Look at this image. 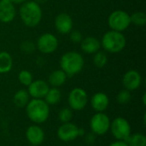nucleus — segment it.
<instances>
[{
	"label": "nucleus",
	"mask_w": 146,
	"mask_h": 146,
	"mask_svg": "<svg viewBox=\"0 0 146 146\" xmlns=\"http://www.w3.org/2000/svg\"><path fill=\"white\" fill-rule=\"evenodd\" d=\"M19 15L23 24L28 27H37L43 16L40 5L35 1H26L20 8Z\"/></svg>",
	"instance_id": "f257e3e1"
},
{
	"label": "nucleus",
	"mask_w": 146,
	"mask_h": 146,
	"mask_svg": "<svg viewBox=\"0 0 146 146\" xmlns=\"http://www.w3.org/2000/svg\"><path fill=\"white\" fill-rule=\"evenodd\" d=\"M26 113L29 120L36 124L45 122L50 115V105L40 98H33L27 104Z\"/></svg>",
	"instance_id": "f03ea898"
},
{
	"label": "nucleus",
	"mask_w": 146,
	"mask_h": 146,
	"mask_svg": "<svg viewBox=\"0 0 146 146\" xmlns=\"http://www.w3.org/2000/svg\"><path fill=\"white\" fill-rule=\"evenodd\" d=\"M85 62L81 54L76 51H68L63 54L60 59L61 69L67 74L68 77H73L79 74L83 67Z\"/></svg>",
	"instance_id": "7ed1b4c3"
},
{
	"label": "nucleus",
	"mask_w": 146,
	"mask_h": 146,
	"mask_svg": "<svg viewBox=\"0 0 146 146\" xmlns=\"http://www.w3.org/2000/svg\"><path fill=\"white\" fill-rule=\"evenodd\" d=\"M100 43L106 51L110 53H118L126 47L127 39L122 33L110 30L104 34Z\"/></svg>",
	"instance_id": "20e7f679"
},
{
	"label": "nucleus",
	"mask_w": 146,
	"mask_h": 146,
	"mask_svg": "<svg viewBox=\"0 0 146 146\" xmlns=\"http://www.w3.org/2000/svg\"><path fill=\"white\" fill-rule=\"evenodd\" d=\"M110 130L116 140L127 141L132 134L131 125L123 117H116L110 122Z\"/></svg>",
	"instance_id": "39448f33"
},
{
	"label": "nucleus",
	"mask_w": 146,
	"mask_h": 146,
	"mask_svg": "<svg viewBox=\"0 0 146 146\" xmlns=\"http://www.w3.org/2000/svg\"><path fill=\"white\" fill-rule=\"evenodd\" d=\"M131 24L130 15L124 10H115L108 18V25L111 30L117 32H123L127 30Z\"/></svg>",
	"instance_id": "423d86ee"
},
{
	"label": "nucleus",
	"mask_w": 146,
	"mask_h": 146,
	"mask_svg": "<svg viewBox=\"0 0 146 146\" xmlns=\"http://www.w3.org/2000/svg\"><path fill=\"white\" fill-rule=\"evenodd\" d=\"M110 119L106 114L97 112L90 121V127L93 133L102 136L106 134L110 130Z\"/></svg>",
	"instance_id": "0eeeda50"
},
{
	"label": "nucleus",
	"mask_w": 146,
	"mask_h": 146,
	"mask_svg": "<svg viewBox=\"0 0 146 146\" xmlns=\"http://www.w3.org/2000/svg\"><path fill=\"white\" fill-rule=\"evenodd\" d=\"M68 102L71 110H82L87 104L88 95L84 89L75 87L69 92Z\"/></svg>",
	"instance_id": "6e6552de"
},
{
	"label": "nucleus",
	"mask_w": 146,
	"mask_h": 146,
	"mask_svg": "<svg viewBox=\"0 0 146 146\" xmlns=\"http://www.w3.org/2000/svg\"><path fill=\"white\" fill-rule=\"evenodd\" d=\"M58 47L57 38L51 33H46L40 35L37 40L36 48L43 54H51Z\"/></svg>",
	"instance_id": "1a4fd4ad"
},
{
	"label": "nucleus",
	"mask_w": 146,
	"mask_h": 146,
	"mask_svg": "<svg viewBox=\"0 0 146 146\" xmlns=\"http://www.w3.org/2000/svg\"><path fill=\"white\" fill-rule=\"evenodd\" d=\"M78 130L79 127L71 121L62 123L57 130V137L63 142H70L79 137Z\"/></svg>",
	"instance_id": "9d476101"
},
{
	"label": "nucleus",
	"mask_w": 146,
	"mask_h": 146,
	"mask_svg": "<svg viewBox=\"0 0 146 146\" xmlns=\"http://www.w3.org/2000/svg\"><path fill=\"white\" fill-rule=\"evenodd\" d=\"M142 77L137 70H128L122 78V84L125 89L128 91H135L141 86Z\"/></svg>",
	"instance_id": "9b49d317"
},
{
	"label": "nucleus",
	"mask_w": 146,
	"mask_h": 146,
	"mask_svg": "<svg viewBox=\"0 0 146 146\" xmlns=\"http://www.w3.org/2000/svg\"><path fill=\"white\" fill-rule=\"evenodd\" d=\"M27 87V92L30 97H32L33 98L41 99L44 98L47 92L49 91L50 85L43 80H33Z\"/></svg>",
	"instance_id": "f8f14e48"
},
{
	"label": "nucleus",
	"mask_w": 146,
	"mask_h": 146,
	"mask_svg": "<svg viewBox=\"0 0 146 146\" xmlns=\"http://www.w3.org/2000/svg\"><path fill=\"white\" fill-rule=\"evenodd\" d=\"M55 27L61 34H68L73 28V19L67 13H60L55 18Z\"/></svg>",
	"instance_id": "ddd939ff"
},
{
	"label": "nucleus",
	"mask_w": 146,
	"mask_h": 146,
	"mask_svg": "<svg viewBox=\"0 0 146 146\" xmlns=\"http://www.w3.org/2000/svg\"><path fill=\"white\" fill-rule=\"evenodd\" d=\"M26 138L32 145L38 146L44 142V132L38 125H33L27 129Z\"/></svg>",
	"instance_id": "4468645a"
},
{
	"label": "nucleus",
	"mask_w": 146,
	"mask_h": 146,
	"mask_svg": "<svg viewBox=\"0 0 146 146\" xmlns=\"http://www.w3.org/2000/svg\"><path fill=\"white\" fill-rule=\"evenodd\" d=\"M15 8L13 3L0 0V21L3 23H9L15 17Z\"/></svg>",
	"instance_id": "2eb2a0df"
},
{
	"label": "nucleus",
	"mask_w": 146,
	"mask_h": 146,
	"mask_svg": "<svg viewBox=\"0 0 146 146\" xmlns=\"http://www.w3.org/2000/svg\"><path fill=\"white\" fill-rule=\"evenodd\" d=\"M110 104L109 97L104 92L95 93L91 99V105L96 112H104L107 110Z\"/></svg>",
	"instance_id": "dca6fc26"
},
{
	"label": "nucleus",
	"mask_w": 146,
	"mask_h": 146,
	"mask_svg": "<svg viewBox=\"0 0 146 146\" xmlns=\"http://www.w3.org/2000/svg\"><path fill=\"white\" fill-rule=\"evenodd\" d=\"M81 50L87 54H95L98 52L101 47L100 41L95 37H86L80 42Z\"/></svg>",
	"instance_id": "f3484780"
},
{
	"label": "nucleus",
	"mask_w": 146,
	"mask_h": 146,
	"mask_svg": "<svg viewBox=\"0 0 146 146\" xmlns=\"http://www.w3.org/2000/svg\"><path fill=\"white\" fill-rule=\"evenodd\" d=\"M67 78H68L67 74L62 69L54 70L49 75L48 84L52 86L53 87H59L62 86L63 84H65Z\"/></svg>",
	"instance_id": "a211bd4d"
},
{
	"label": "nucleus",
	"mask_w": 146,
	"mask_h": 146,
	"mask_svg": "<svg viewBox=\"0 0 146 146\" xmlns=\"http://www.w3.org/2000/svg\"><path fill=\"white\" fill-rule=\"evenodd\" d=\"M13 67V59L7 51L0 52V74L9 73Z\"/></svg>",
	"instance_id": "6ab92c4d"
},
{
	"label": "nucleus",
	"mask_w": 146,
	"mask_h": 146,
	"mask_svg": "<svg viewBox=\"0 0 146 146\" xmlns=\"http://www.w3.org/2000/svg\"><path fill=\"white\" fill-rule=\"evenodd\" d=\"M29 98H30V96H29L27 91L21 89V90L17 91L15 93V95L13 97V102L16 107L25 108L30 100Z\"/></svg>",
	"instance_id": "aec40b11"
},
{
	"label": "nucleus",
	"mask_w": 146,
	"mask_h": 146,
	"mask_svg": "<svg viewBox=\"0 0 146 146\" xmlns=\"http://www.w3.org/2000/svg\"><path fill=\"white\" fill-rule=\"evenodd\" d=\"M61 98H62V93L57 87L50 88L46 95L44 96V101L49 105H54L58 104L61 101Z\"/></svg>",
	"instance_id": "412c9836"
},
{
	"label": "nucleus",
	"mask_w": 146,
	"mask_h": 146,
	"mask_svg": "<svg viewBox=\"0 0 146 146\" xmlns=\"http://www.w3.org/2000/svg\"><path fill=\"white\" fill-rule=\"evenodd\" d=\"M126 142L128 146H146V137L142 133L131 134Z\"/></svg>",
	"instance_id": "4be33fe9"
},
{
	"label": "nucleus",
	"mask_w": 146,
	"mask_h": 146,
	"mask_svg": "<svg viewBox=\"0 0 146 146\" xmlns=\"http://www.w3.org/2000/svg\"><path fill=\"white\" fill-rule=\"evenodd\" d=\"M108 62V56L103 51H98L94 54L93 56V63L95 67L98 68H104Z\"/></svg>",
	"instance_id": "5701e85b"
},
{
	"label": "nucleus",
	"mask_w": 146,
	"mask_h": 146,
	"mask_svg": "<svg viewBox=\"0 0 146 146\" xmlns=\"http://www.w3.org/2000/svg\"><path fill=\"white\" fill-rule=\"evenodd\" d=\"M131 23H133L136 26L142 27L145 26L146 23L145 14L142 11H136L133 15H130Z\"/></svg>",
	"instance_id": "b1692460"
},
{
	"label": "nucleus",
	"mask_w": 146,
	"mask_h": 146,
	"mask_svg": "<svg viewBox=\"0 0 146 146\" xmlns=\"http://www.w3.org/2000/svg\"><path fill=\"white\" fill-rule=\"evenodd\" d=\"M18 80L21 85L26 86H28L33 80V74L28 70H21L18 74Z\"/></svg>",
	"instance_id": "393cba45"
},
{
	"label": "nucleus",
	"mask_w": 146,
	"mask_h": 146,
	"mask_svg": "<svg viewBox=\"0 0 146 146\" xmlns=\"http://www.w3.org/2000/svg\"><path fill=\"white\" fill-rule=\"evenodd\" d=\"M58 118L61 122L67 123L70 122L73 118V111L70 108H63L59 111Z\"/></svg>",
	"instance_id": "a878e982"
},
{
	"label": "nucleus",
	"mask_w": 146,
	"mask_h": 146,
	"mask_svg": "<svg viewBox=\"0 0 146 146\" xmlns=\"http://www.w3.org/2000/svg\"><path fill=\"white\" fill-rule=\"evenodd\" d=\"M132 98V95H131V92L124 89L121 90L116 96V101L118 104H127L130 102Z\"/></svg>",
	"instance_id": "bb28decb"
},
{
	"label": "nucleus",
	"mask_w": 146,
	"mask_h": 146,
	"mask_svg": "<svg viewBox=\"0 0 146 146\" xmlns=\"http://www.w3.org/2000/svg\"><path fill=\"white\" fill-rule=\"evenodd\" d=\"M20 49L25 54H32L36 50V44L32 40H24L21 43Z\"/></svg>",
	"instance_id": "cd10ccee"
},
{
	"label": "nucleus",
	"mask_w": 146,
	"mask_h": 146,
	"mask_svg": "<svg viewBox=\"0 0 146 146\" xmlns=\"http://www.w3.org/2000/svg\"><path fill=\"white\" fill-rule=\"evenodd\" d=\"M69 33H70L69 34L70 40L73 43H74V44H80V42L83 39V36H82V33L80 31L74 30V31H71Z\"/></svg>",
	"instance_id": "c85d7f7f"
},
{
	"label": "nucleus",
	"mask_w": 146,
	"mask_h": 146,
	"mask_svg": "<svg viewBox=\"0 0 146 146\" xmlns=\"http://www.w3.org/2000/svg\"><path fill=\"white\" fill-rule=\"evenodd\" d=\"M95 140H96V134L93 133L92 132L86 134V142L88 145H92L95 142Z\"/></svg>",
	"instance_id": "c756f323"
},
{
	"label": "nucleus",
	"mask_w": 146,
	"mask_h": 146,
	"mask_svg": "<svg viewBox=\"0 0 146 146\" xmlns=\"http://www.w3.org/2000/svg\"><path fill=\"white\" fill-rule=\"evenodd\" d=\"M109 146H128L127 143L126 141H121V140H116L113 143H111Z\"/></svg>",
	"instance_id": "7c9ffc66"
},
{
	"label": "nucleus",
	"mask_w": 146,
	"mask_h": 146,
	"mask_svg": "<svg viewBox=\"0 0 146 146\" xmlns=\"http://www.w3.org/2000/svg\"><path fill=\"white\" fill-rule=\"evenodd\" d=\"M3 1H7V2H9L13 4H22L23 3H25L27 0H3Z\"/></svg>",
	"instance_id": "2f4dec72"
},
{
	"label": "nucleus",
	"mask_w": 146,
	"mask_h": 146,
	"mask_svg": "<svg viewBox=\"0 0 146 146\" xmlns=\"http://www.w3.org/2000/svg\"><path fill=\"white\" fill-rule=\"evenodd\" d=\"M85 130L83 128H80L79 127V130H78V134L79 136H85Z\"/></svg>",
	"instance_id": "473e14b6"
},
{
	"label": "nucleus",
	"mask_w": 146,
	"mask_h": 146,
	"mask_svg": "<svg viewBox=\"0 0 146 146\" xmlns=\"http://www.w3.org/2000/svg\"><path fill=\"white\" fill-rule=\"evenodd\" d=\"M35 2H36L37 3L40 4V3H46L47 0H35Z\"/></svg>",
	"instance_id": "72a5a7b5"
},
{
	"label": "nucleus",
	"mask_w": 146,
	"mask_h": 146,
	"mask_svg": "<svg viewBox=\"0 0 146 146\" xmlns=\"http://www.w3.org/2000/svg\"><path fill=\"white\" fill-rule=\"evenodd\" d=\"M142 100H143V104H144V105H145V104H146V94H145H145L143 95Z\"/></svg>",
	"instance_id": "f704fd0d"
},
{
	"label": "nucleus",
	"mask_w": 146,
	"mask_h": 146,
	"mask_svg": "<svg viewBox=\"0 0 146 146\" xmlns=\"http://www.w3.org/2000/svg\"><path fill=\"white\" fill-rule=\"evenodd\" d=\"M32 146H36V145H32Z\"/></svg>",
	"instance_id": "c9c22d12"
}]
</instances>
